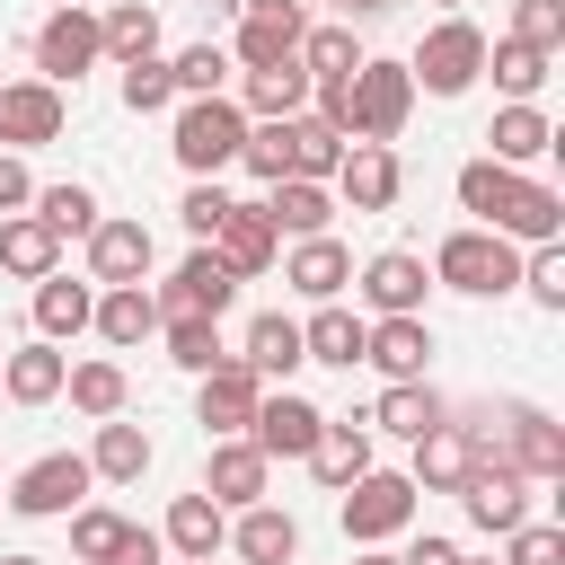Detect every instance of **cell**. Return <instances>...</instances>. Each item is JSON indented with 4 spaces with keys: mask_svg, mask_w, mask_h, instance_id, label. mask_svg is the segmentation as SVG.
<instances>
[{
    "mask_svg": "<svg viewBox=\"0 0 565 565\" xmlns=\"http://www.w3.org/2000/svg\"><path fill=\"white\" fill-rule=\"evenodd\" d=\"M0 565H44V556H26V547H18V556H0Z\"/></svg>",
    "mask_w": 565,
    "mask_h": 565,
    "instance_id": "cell-57",
    "label": "cell"
},
{
    "mask_svg": "<svg viewBox=\"0 0 565 565\" xmlns=\"http://www.w3.org/2000/svg\"><path fill=\"white\" fill-rule=\"evenodd\" d=\"M79 459H88V477H97V486H141V477H150V459H159V441H150L132 415H106V424H97V441H88Z\"/></svg>",
    "mask_w": 565,
    "mask_h": 565,
    "instance_id": "cell-23",
    "label": "cell"
},
{
    "mask_svg": "<svg viewBox=\"0 0 565 565\" xmlns=\"http://www.w3.org/2000/svg\"><path fill=\"white\" fill-rule=\"evenodd\" d=\"M424 274H433L441 291H459V300H503V291H521V247L468 221V230H450V238L433 247Z\"/></svg>",
    "mask_w": 565,
    "mask_h": 565,
    "instance_id": "cell-3",
    "label": "cell"
},
{
    "mask_svg": "<svg viewBox=\"0 0 565 565\" xmlns=\"http://www.w3.org/2000/svg\"><path fill=\"white\" fill-rule=\"evenodd\" d=\"M459 565H494V556H459Z\"/></svg>",
    "mask_w": 565,
    "mask_h": 565,
    "instance_id": "cell-60",
    "label": "cell"
},
{
    "mask_svg": "<svg viewBox=\"0 0 565 565\" xmlns=\"http://www.w3.org/2000/svg\"><path fill=\"white\" fill-rule=\"evenodd\" d=\"M97 44H106L115 71H124V62H150V53H159V9H150V0H115V9L97 18Z\"/></svg>",
    "mask_w": 565,
    "mask_h": 565,
    "instance_id": "cell-40",
    "label": "cell"
},
{
    "mask_svg": "<svg viewBox=\"0 0 565 565\" xmlns=\"http://www.w3.org/2000/svg\"><path fill=\"white\" fill-rule=\"evenodd\" d=\"M256 397H265V380L230 353L221 371H203V380H194V424H203L212 441H238V433H247V415H256Z\"/></svg>",
    "mask_w": 565,
    "mask_h": 565,
    "instance_id": "cell-18",
    "label": "cell"
},
{
    "mask_svg": "<svg viewBox=\"0 0 565 565\" xmlns=\"http://www.w3.org/2000/svg\"><path fill=\"white\" fill-rule=\"evenodd\" d=\"M159 547H168V556H221V547H230V512H221V503L194 486V494H177V503H168Z\"/></svg>",
    "mask_w": 565,
    "mask_h": 565,
    "instance_id": "cell-27",
    "label": "cell"
},
{
    "mask_svg": "<svg viewBox=\"0 0 565 565\" xmlns=\"http://www.w3.org/2000/svg\"><path fill=\"white\" fill-rule=\"evenodd\" d=\"M88 486H97V477H88V459H79V450H44V459H26V468L9 477V494H0V503H9L18 521H71V512L88 503Z\"/></svg>",
    "mask_w": 565,
    "mask_h": 565,
    "instance_id": "cell-7",
    "label": "cell"
},
{
    "mask_svg": "<svg viewBox=\"0 0 565 565\" xmlns=\"http://www.w3.org/2000/svg\"><path fill=\"white\" fill-rule=\"evenodd\" d=\"M318 433H327V415H318L300 388H265L238 441H256L265 459H309V450H318Z\"/></svg>",
    "mask_w": 565,
    "mask_h": 565,
    "instance_id": "cell-13",
    "label": "cell"
},
{
    "mask_svg": "<svg viewBox=\"0 0 565 565\" xmlns=\"http://www.w3.org/2000/svg\"><path fill=\"white\" fill-rule=\"evenodd\" d=\"M406 79H415V97H468L486 79V26L477 18H433L424 44L406 53Z\"/></svg>",
    "mask_w": 565,
    "mask_h": 565,
    "instance_id": "cell-4",
    "label": "cell"
},
{
    "mask_svg": "<svg viewBox=\"0 0 565 565\" xmlns=\"http://www.w3.org/2000/svg\"><path fill=\"white\" fill-rule=\"evenodd\" d=\"M62 371H71V353L44 344V335H26V344L0 353V397H9V406H53V397H62Z\"/></svg>",
    "mask_w": 565,
    "mask_h": 565,
    "instance_id": "cell-22",
    "label": "cell"
},
{
    "mask_svg": "<svg viewBox=\"0 0 565 565\" xmlns=\"http://www.w3.org/2000/svg\"><path fill=\"white\" fill-rule=\"evenodd\" d=\"M282 282H291L300 300H344V282H353V247H344L335 230H327V238H291Z\"/></svg>",
    "mask_w": 565,
    "mask_h": 565,
    "instance_id": "cell-24",
    "label": "cell"
},
{
    "mask_svg": "<svg viewBox=\"0 0 565 565\" xmlns=\"http://www.w3.org/2000/svg\"><path fill=\"white\" fill-rule=\"evenodd\" d=\"M512 44H530V53L556 62V44H565V0H512Z\"/></svg>",
    "mask_w": 565,
    "mask_h": 565,
    "instance_id": "cell-49",
    "label": "cell"
},
{
    "mask_svg": "<svg viewBox=\"0 0 565 565\" xmlns=\"http://www.w3.org/2000/svg\"><path fill=\"white\" fill-rule=\"evenodd\" d=\"M353 565H397V556H388V547H362V556H353Z\"/></svg>",
    "mask_w": 565,
    "mask_h": 565,
    "instance_id": "cell-56",
    "label": "cell"
},
{
    "mask_svg": "<svg viewBox=\"0 0 565 565\" xmlns=\"http://www.w3.org/2000/svg\"><path fill=\"white\" fill-rule=\"evenodd\" d=\"M0 274H18V282L62 274V238H53L35 212H9V221H0Z\"/></svg>",
    "mask_w": 565,
    "mask_h": 565,
    "instance_id": "cell-37",
    "label": "cell"
},
{
    "mask_svg": "<svg viewBox=\"0 0 565 565\" xmlns=\"http://www.w3.org/2000/svg\"><path fill=\"white\" fill-rule=\"evenodd\" d=\"M238 115H247V124H282V115H309V71H300V62H274V71H238Z\"/></svg>",
    "mask_w": 565,
    "mask_h": 565,
    "instance_id": "cell-28",
    "label": "cell"
},
{
    "mask_svg": "<svg viewBox=\"0 0 565 565\" xmlns=\"http://www.w3.org/2000/svg\"><path fill=\"white\" fill-rule=\"evenodd\" d=\"M433 9H441V18H459V0H433Z\"/></svg>",
    "mask_w": 565,
    "mask_h": 565,
    "instance_id": "cell-58",
    "label": "cell"
},
{
    "mask_svg": "<svg viewBox=\"0 0 565 565\" xmlns=\"http://www.w3.org/2000/svg\"><path fill=\"white\" fill-rule=\"evenodd\" d=\"M362 335H371V318L344 309V300H318V318H300V353L327 362V371H353L362 362Z\"/></svg>",
    "mask_w": 565,
    "mask_h": 565,
    "instance_id": "cell-30",
    "label": "cell"
},
{
    "mask_svg": "<svg viewBox=\"0 0 565 565\" xmlns=\"http://www.w3.org/2000/svg\"><path fill=\"white\" fill-rule=\"evenodd\" d=\"M362 362H371L380 380H424V362H433V318H371Z\"/></svg>",
    "mask_w": 565,
    "mask_h": 565,
    "instance_id": "cell-25",
    "label": "cell"
},
{
    "mask_svg": "<svg viewBox=\"0 0 565 565\" xmlns=\"http://www.w3.org/2000/svg\"><path fill=\"white\" fill-rule=\"evenodd\" d=\"M26 53H35V79H44V88H79V71L106 62V44H97V9H53V18L26 35Z\"/></svg>",
    "mask_w": 565,
    "mask_h": 565,
    "instance_id": "cell-10",
    "label": "cell"
},
{
    "mask_svg": "<svg viewBox=\"0 0 565 565\" xmlns=\"http://www.w3.org/2000/svg\"><path fill=\"white\" fill-rule=\"evenodd\" d=\"M406 115H415V79H406V62H388V53H362V71H353V115H344V132H353V141H380V150H397Z\"/></svg>",
    "mask_w": 565,
    "mask_h": 565,
    "instance_id": "cell-6",
    "label": "cell"
},
{
    "mask_svg": "<svg viewBox=\"0 0 565 565\" xmlns=\"http://www.w3.org/2000/svg\"><path fill=\"white\" fill-rule=\"evenodd\" d=\"M388 9H397V0H344V26H353V18H388Z\"/></svg>",
    "mask_w": 565,
    "mask_h": 565,
    "instance_id": "cell-54",
    "label": "cell"
},
{
    "mask_svg": "<svg viewBox=\"0 0 565 565\" xmlns=\"http://www.w3.org/2000/svg\"><path fill=\"white\" fill-rule=\"evenodd\" d=\"M115 353H132V344H150L159 335V291L150 282H115V291H97V318H88Z\"/></svg>",
    "mask_w": 565,
    "mask_h": 565,
    "instance_id": "cell-29",
    "label": "cell"
},
{
    "mask_svg": "<svg viewBox=\"0 0 565 565\" xmlns=\"http://www.w3.org/2000/svg\"><path fill=\"white\" fill-rule=\"evenodd\" d=\"M238 362L274 388V380H291L309 353H300V318H282V309H265V318H247V344H238Z\"/></svg>",
    "mask_w": 565,
    "mask_h": 565,
    "instance_id": "cell-34",
    "label": "cell"
},
{
    "mask_svg": "<svg viewBox=\"0 0 565 565\" xmlns=\"http://www.w3.org/2000/svg\"><path fill=\"white\" fill-rule=\"evenodd\" d=\"M168 79H177V97H230V53L203 35V44H185V53L168 62Z\"/></svg>",
    "mask_w": 565,
    "mask_h": 565,
    "instance_id": "cell-46",
    "label": "cell"
},
{
    "mask_svg": "<svg viewBox=\"0 0 565 565\" xmlns=\"http://www.w3.org/2000/svg\"><path fill=\"white\" fill-rule=\"evenodd\" d=\"M26 212H35L53 238H88V230L106 221V212H97V194H88L79 177H62V185H35V203H26Z\"/></svg>",
    "mask_w": 565,
    "mask_h": 565,
    "instance_id": "cell-43",
    "label": "cell"
},
{
    "mask_svg": "<svg viewBox=\"0 0 565 565\" xmlns=\"http://www.w3.org/2000/svg\"><path fill=\"white\" fill-rule=\"evenodd\" d=\"M371 441H380V433H371L362 415H327V433H318V450H309V477H318L327 494H344L362 468H380V459H371Z\"/></svg>",
    "mask_w": 565,
    "mask_h": 565,
    "instance_id": "cell-26",
    "label": "cell"
},
{
    "mask_svg": "<svg viewBox=\"0 0 565 565\" xmlns=\"http://www.w3.org/2000/svg\"><path fill=\"white\" fill-rule=\"evenodd\" d=\"M203 247H212V256H221V265H230L238 282H247V274H274V265H282V238H274L265 203H230V221H221V230H212Z\"/></svg>",
    "mask_w": 565,
    "mask_h": 565,
    "instance_id": "cell-20",
    "label": "cell"
},
{
    "mask_svg": "<svg viewBox=\"0 0 565 565\" xmlns=\"http://www.w3.org/2000/svg\"><path fill=\"white\" fill-rule=\"evenodd\" d=\"M238 141H247V115L238 97H177L168 106V150L194 185H212L221 168H238Z\"/></svg>",
    "mask_w": 565,
    "mask_h": 565,
    "instance_id": "cell-2",
    "label": "cell"
},
{
    "mask_svg": "<svg viewBox=\"0 0 565 565\" xmlns=\"http://www.w3.org/2000/svg\"><path fill=\"white\" fill-rule=\"evenodd\" d=\"M291 124H300V115H282V124H247L238 168H247L256 185H282V177H291Z\"/></svg>",
    "mask_w": 565,
    "mask_h": 565,
    "instance_id": "cell-45",
    "label": "cell"
},
{
    "mask_svg": "<svg viewBox=\"0 0 565 565\" xmlns=\"http://www.w3.org/2000/svg\"><path fill=\"white\" fill-rule=\"evenodd\" d=\"M397 565H459V539H433V530H424V539H406Z\"/></svg>",
    "mask_w": 565,
    "mask_h": 565,
    "instance_id": "cell-53",
    "label": "cell"
},
{
    "mask_svg": "<svg viewBox=\"0 0 565 565\" xmlns=\"http://www.w3.org/2000/svg\"><path fill=\"white\" fill-rule=\"evenodd\" d=\"M503 565H565V530L556 521H521L503 539Z\"/></svg>",
    "mask_w": 565,
    "mask_h": 565,
    "instance_id": "cell-50",
    "label": "cell"
},
{
    "mask_svg": "<svg viewBox=\"0 0 565 565\" xmlns=\"http://www.w3.org/2000/svg\"><path fill=\"white\" fill-rule=\"evenodd\" d=\"M300 35H309L300 0H238V35L221 53H230V71H274V62H300Z\"/></svg>",
    "mask_w": 565,
    "mask_h": 565,
    "instance_id": "cell-8",
    "label": "cell"
},
{
    "mask_svg": "<svg viewBox=\"0 0 565 565\" xmlns=\"http://www.w3.org/2000/svg\"><path fill=\"white\" fill-rule=\"evenodd\" d=\"M159 344H168V362H177L185 380H203V371H221V362H230L221 318H159Z\"/></svg>",
    "mask_w": 565,
    "mask_h": 565,
    "instance_id": "cell-42",
    "label": "cell"
},
{
    "mask_svg": "<svg viewBox=\"0 0 565 565\" xmlns=\"http://www.w3.org/2000/svg\"><path fill=\"white\" fill-rule=\"evenodd\" d=\"M521 291H530L539 309H565V238H547V247H521Z\"/></svg>",
    "mask_w": 565,
    "mask_h": 565,
    "instance_id": "cell-48",
    "label": "cell"
},
{
    "mask_svg": "<svg viewBox=\"0 0 565 565\" xmlns=\"http://www.w3.org/2000/svg\"><path fill=\"white\" fill-rule=\"evenodd\" d=\"M62 9H88V0H62Z\"/></svg>",
    "mask_w": 565,
    "mask_h": 565,
    "instance_id": "cell-61",
    "label": "cell"
},
{
    "mask_svg": "<svg viewBox=\"0 0 565 565\" xmlns=\"http://www.w3.org/2000/svg\"><path fill=\"white\" fill-rule=\"evenodd\" d=\"M265 221H274V238H327L335 194L309 185V177H282V185H265Z\"/></svg>",
    "mask_w": 565,
    "mask_h": 565,
    "instance_id": "cell-33",
    "label": "cell"
},
{
    "mask_svg": "<svg viewBox=\"0 0 565 565\" xmlns=\"http://www.w3.org/2000/svg\"><path fill=\"white\" fill-rule=\"evenodd\" d=\"M141 539H150V530L124 521V512H106V503H79V512H71V556H79V565H124Z\"/></svg>",
    "mask_w": 565,
    "mask_h": 565,
    "instance_id": "cell-35",
    "label": "cell"
},
{
    "mask_svg": "<svg viewBox=\"0 0 565 565\" xmlns=\"http://www.w3.org/2000/svg\"><path fill=\"white\" fill-rule=\"evenodd\" d=\"M459 512H468V530L512 539L521 521H539V486H530L521 468H503V459H477V468H468V486H459Z\"/></svg>",
    "mask_w": 565,
    "mask_h": 565,
    "instance_id": "cell-9",
    "label": "cell"
},
{
    "mask_svg": "<svg viewBox=\"0 0 565 565\" xmlns=\"http://www.w3.org/2000/svg\"><path fill=\"white\" fill-rule=\"evenodd\" d=\"M62 397H71L88 424H106V415H124V406H132V380H124V362H106V353H97V362H71V371H62Z\"/></svg>",
    "mask_w": 565,
    "mask_h": 565,
    "instance_id": "cell-39",
    "label": "cell"
},
{
    "mask_svg": "<svg viewBox=\"0 0 565 565\" xmlns=\"http://www.w3.org/2000/svg\"><path fill=\"white\" fill-rule=\"evenodd\" d=\"M327 194H335V212H388V203L406 194V168H397V150L353 141V150H344V168L327 177Z\"/></svg>",
    "mask_w": 565,
    "mask_h": 565,
    "instance_id": "cell-17",
    "label": "cell"
},
{
    "mask_svg": "<svg viewBox=\"0 0 565 565\" xmlns=\"http://www.w3.org/2000/svg\"><path fill=\"white\" fill-rule=\"evenodd\" d=\"M477 459H486V441H477V424H459V415H441V424H433V433L415 441V468H406V486H415V494H459Z\"/></svg>",
    "mask_w": 565,
    "mask_h": 565,
    "instance_id": "cell-15",
    "label": "cell"
},
{
    "mask_svg": "<svg viewBox=\"0 0 565 565\" xmlns=\"http://www.w3.org/2000/svg\"><path fill=\"white\" fill-rule=\"evenodd\" d=\"M486 71H494L503 106H539V88H547V53H530L512 35H486Z\"/></svg>",
    "mask_w": 565,
    "mask_h": 565,
    "instance_id": "cell-41",
    "label": "cell"
},
{
    "mask_svg": "<svg viewBox=\"0 0 565 565\" xmlns=\"http://www.w3.org/2000/svg\"><path fill=\"white\" fill-rule=\"evenodd\" d=\"M521 185H530V177H521V168H503V159H486V150H477V159H468V168L450 177L459 212H468L477 230H494V238L512 230V212H521Z\"/></svg>",
    "mask_w": 565,
    "mask_h": 565,
    "instance_id": "cell-19",
    "label": "cell"
},
{
    "mask_svg": "<svg viewBox=\"0 0 565 565\" xmlns=\"http://www.w3.org/2000/svg\"><path fill=\"white\" fill-rule=\"evenodd\" d=\"M415 512H424V494L406 486V468H362V477L335 494V521H344L353 547H388V539H406Z\"/></svg>",
    "mask_w": 565,
    "mask_h": 565,
    "instance_id": "cell-5",
    "label": "cell"
},
{
    "mask_svg": "<svg viewBox=\"0 0 565 565\" xmlns=\"http://www.w3.org/2000/svg\"><path fill=\"white\" fill-rule=\"evenodd\" d=\"M115 97H124V115H168V106H177V79H168V62L150 53V62H124Z\"/></svg>",
    "mask_w": 565,
    "mask_h": 565,
    "instance_id": "cell-47",
    "label": "cell"
},
{
    "mask_svg": "<svg viewBox=\"0 0 565 565\" xmlns=\"http://www.w3.org/2000/svg\"><path fill=\"white\" fill-rule=\"evenodd\" d=\"M441 415H450V397H441V388H424V380H388V388H380V406H371L362 424H371V433H397V441H424Z\"/></svg>",
    "mask_w": 565,
    "mask_h": 565,
    "instance_id": "cell-31",
    "label": "cell"
},
{
    "mask_svg": "<svg viewBox=\"0 0 565 565\" xmlns=\"http://www.w3.org/2000/svg\"><path fill=\"white\" fill-rule=\"evenodd\" d=\"M353 291H362V309H371V318H424L433 274H424V256H415V247H380V256H362V265H353Z\"/></svg>",
    "mask_w": 565,
    "mask_h": 565,
    "instance_id": "cell-11",
    "label": "cell"
},
{
    "mask_svg": "<svg viewBox=\"0 0 565 565\" xmlns=\"http://www.w3.org/2000/svg\"><path fill=\"white\" fill-rule=\"evenodd\" d=\"M265 486H274V459H265L256 441H212V459H203V494H212L221 512L265 503Z\"/></svg>",
    "mask_w": 565,
    "mask_h": 565,
    "instance_id": "cell-21",
    "label": "cell"
},
{
    "mask_svg": "<svg viewBox=\"0 0 565 565\" xmlns=\"http://www.w3.org/2000/svg\"><path fill=\"white\" fill-rule=\"evenodd\" d=\"M88 318H97V291H88V282H71V274H44V282H35V335H44V344L88 335Z\"/></svg>",
    "mask_w": 565,
    "mask_h": 565,
    "instance_id": "cell-36",
    "label": "cell"
},
{
    "mask_svg": "<svg viewBox=\"0 0 565 565\" xmlns=\"http://www.w3.org/2000/svg\"><path fill=\"white\" fill-rule=\"evenodd\" d=\"M26 203H35V177H26V159H18V150H0V221H9V212H26Z\"/></svg>",
    "mask_w": 565,
    "mask_h": 565,
    "instance_id": "cell-52",
    "label": "cell"
},
{
    "mask_svg": "<svg viewBox=\"0 0 565 565\" xmlns=\"http://www.w3.org/2000/svg\"><path fill=\"white\" fill-rule=\"evenodd\" d=\"M230 547L247 565H291L300 556V521L282 503H247V512H230Z\"/></svg>",
    "mask_w": 565,
    "mask_h": 565,
    "instance_id": "cell-32",
    "label": "cell"
},
{
    "mask_svg": "<svg viewBox=\"0 0 565 565\" xmlns=\"http://www.w3.org/2000/svg\"><path fill=\"white\" fill-rule=\"evenodd\" d=\"M300 71H309V79H353V71H362V35H353L344 18H335V26L309 18V35H300Z\"/></svg>",
    "mask_w": 565,
    "mask_h": 565,
    "instance_id": "cell-44",
    "label": "cell"
},
{
    "mask_svg": "<svg viewBox=\"0 0 565 565\" xmlns=\"http://www.w3.org/2000/svg\"><path fill=\"white\" fill-rule=\"evenodd\" d=\"M62 124H71V97L62 88H44V79H9L0 88V150H44V141H62Z\"/></svg>",
    "mask_w": 565,
    "mask_h": 565,
    "instance_id": "cell-16",
    "label": "cell"
},
{
    "mask_svg": "<svg viewBox=\"0 0 565 565\" xmlns=\"http://www.w3.org/2000/svg\"><path fill=\"white\" fill-rule=\"evenodd\" d=\"M177 221H185V238L203 247V238H212V230L230 221V194H221V177H212V185H185V203H177Z\"/></svg>",
    "mask_w": 565,
    "mask_h": 565,
    "instance_id": "cell-51",
    "label": "cell"
},
{
    "mask_svg": "<svg viewBox=\"0 0 565 565\" xmlns=\"http://www.w3.org/2000/svg\"><path fill=\"white\" fill-rule=\"evenodd\" d=\"M150 265H159V238H150V221H132V212H106V221L88 230V282H97V291H115V282H150Z\"/></svg>",
    "mask_w": 565,
    "mask_h": 565,
    "instance_id": "cell-12",
    "label": "cell"
},
{
    "mask_svg": "<svg viewBox=\"0 0 565 565\" xmlns=\"http://www.w3.org/2000/svg\"><path fill=\"white\" fill-rule=\"evenodd\" d=\"M124 565H159V530H150V539H141V547H132Z\"/></svg>",
    "mask_w": 565,
    "mask_h": 565,
    "instance_id": "cell-55",
    "label": "cell"
},
{
    "mask_svg": "<svg viewBox=\"0 0 565 565\" xmlns=\"http://www.w3.org/2000/svg\"><path fill=\"white\" fill-rule=\"evenodd\" d=\"M177 565H221V556H177Z\"/></svg>",
    "mask_w": 565,
    "mask_h": 565,
    "instance_id": "cell-59",
    "label": "cell"
},
{
    "mask_svg": "<svg viewBox=\"0 0 565 565\" xmlns=\"http://www.w3.org/2000/svg\"><path fill=\"white\" fill-rule=\"evenodd\" d=\"M486 159H503V168H530V159H547L556 150V124L539 115V106H494V124H486Z\"/></svg>",
    "mask_w": 565,
    "mask_h": 565,
    "instance_id": "cell-38",
    "label": "cell"
},
{
    "mask_svg": "<svg viewBox=\"0 0 565 565\" xmlns=\"http://www.w3.org/2000/svg\"><path fill=\"white\" fill-rule=\"evenodd\" d=\"M238 309V274L212 256V247H194L168 282H159V318H230Z\"/></svg>",
    "mask_w": 565,
    "mask_h": 565,
    "instance_id": "cell-14",
    "label": "cell"
},
{
    "mask_svg": "<svg viewBox=\"0 0 565 565\" xmlns=\"http://www.w3.org/2000/svg\"><path fill=\"white\" fill-rule=\"evenodd\" d=\"M468 424H477L486 459L521 468L530 486H565V424H556L539 397H503V406H486V415H468Z\"/></svg>",
    "mask_w": 565,
    "mask_h": 565,
    "instance_id": "cell-1",
    "label": "cell"
}]
</instances>
